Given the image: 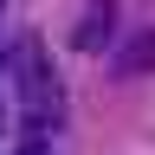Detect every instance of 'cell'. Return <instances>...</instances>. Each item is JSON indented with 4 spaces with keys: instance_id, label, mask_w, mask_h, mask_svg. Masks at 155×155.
<instances>
[{
    "instance_id": "cell-2",
    "label": "cell",
    "mask_w": 155,
    "mask_h": 155,
    "mask_svg": "<svg viewBox=\"0 0 155 155\" xmlns=\"http://www.w3.org/2000/svg\"><path fill=\"white\" fill-rule=\"evenodd\" d=\"M116 32V0H84V13L71 19V45L78 52H104Z\"/></svg>"
},
{
    "instance_id": "cell-3",
    "label": "cell",
    "mask_w": 155,
    "mask_h": 155,
    "mask_svg": "<svg viewBox=\"0 0 155 155\" xmlns=\"http://www.w3.org/2000/svg\"><path fill=\"white\" fill-rule=\"evenodd\" d=\"M110 65H116V78H149L155 71V26H136L123 45H116Z\"/></svg>"
},
{
    "instance_id": "cell-1",
    "label": "cell",
    "mask_w": 155,
    "mask_h": 155,
    "mask_svg": "<svg viewBox=\"0 0 155 155\" xmlns=\"http://www.w3.org/2000/svg\"><path fill=\"white\" fill-rule=\"evenodd\" d=\"M13 84H19V129H26V155H45L65 129V84H58L52 58L39 39L13 52Z\"/></svg>"
}]
</instances>
